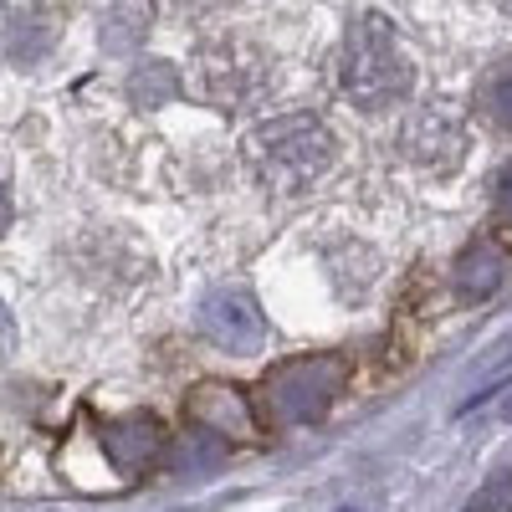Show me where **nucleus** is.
<instances>
[{
	"label": "nucleus",
	"mask_w": 512,
	"mask_h": 512,
	"mask_svg": "<svg viewBox=\"0 0 512 512\" xmlns=\"http://www.w3.org/2000/svg\"><path fill=\"white\" fill-rule=\"evenodd\" d=\"M338 82L359 108H390L410 93V62L400 52V41L390 31V21L379 16H359L344 36V62H338Z\"/></svg>",
	"instance_id": "f257e3e1"
},
{
	"label": "nucleus",
	"mask_w": 512,
	"mask_h": 512,
	"mask_svg": "<svg viewBox=\"0 0 512 512\" xmlns=\"http://www.w3.org/2000/svg\"><path fill=\"white\" fill-rule=\"evenodd\" d=\"M246 154H251V169L267 185L297 190V185L318 180L323 169L333 164V134L318 118H277L267 128H256Z\"/></svg>",
	"instance_id": "f03ea898"
},
{
	"label": "nucleus",
	"mask_w": 512,
	"mask_h": 512,
	"mask_svg": "<svg viewBox=\"0 0 512 512\" xmlns=\"http://www.w3.org/2000/svg\"><path fill=\"white\" fill-rule=\"evenodd\" d=\"M349 379V364L338 354H313V359H287L272 369V379L262 384V415L272 425H313L323 420V410L338 400Z\"/></svg>",
	"instance_id": "7ed1b4c3"
},
{
	"label": "nucleus",
	"mask_w": 512,
	"mask_h": 512,
	"mask_svg": "<svg viewBox=\"0 0 512 512\" xmlns=\"http://www.w3.org/2000/svg\"><path fill=\"white\" fill-rule=\"evenodd\" d=\"M200 328H205V338H216L231 354H256L267 344V318L256 313L246 292H210L200 308Z\"/></svg>",
	"instance_id": "20e7f679"
},
{
	"label": "nucleus",
	"mask_w": 512,
	"mask_h": 512,
	"mask_svg": "<svg viewBox=\"0 0 512 512\" xmlns=\"http://www.w3.org/2000/svg\"><path fill=\"white\" fill-rule=\"evenodd\" d=\"M103 451L113 456V466L123 472H144V466L164 451V431L154 415H139V420H118L103 431Z\"/></svg>",
	"instance_id": "39448f33"
},
{
	"label": "nucleus",
	"mask_w": 512,
	"mask_h": 512,
	"mask_svg": "<svg viewBox=\"0 0 512 512\" xmlns=\"http://www.w3.org/2000/svg\"><path fill=\"white\" fill-rule=\"evenodd\" d=\"M502 277H507V251H502V241L482 236V241H472V251L461 256V267H456V292L466 297V303H482V297L497 292Z\"/></svg>",
	"instance_id": "423d86ee"
},
{
	"label": "nucleus",
	"mask_w": 512,
	"mask_h": 512,
	"mask_svg": "<svg viewBox=\"0 0 512 512\" xmlns=\"http://www.w3.org/2000/svg\"><path fill=\"white\" fill-rule=\"evenodd\" d=\"M482 113H492L497 123H512V62H497L482 82H477Z\"/></svg>",
	"instance_id": "0eeeda50"
},
{
	"label": "nucleus",
	"mask_w": 512,
	"mask_h": 512,
	"mask_svg": "<svg viewBox=\"0 0 512 512\" xmlns=\"http://www.w3.org/2000/svg\"><path fill=\"white\" fill-rule=\"evenodd\" d=\"M466 512H512V472H497L472 502H466Z\"/></svg>",
	"instance_id": "6e6552de"
},
{
	"label": "nucleus",
	"mask_w": 512,
	"mask_h": 512,
	"mask_svg": "<svg viewBox=\"0 0 512 512\" xmlns=\"http://www.w3.org/2000/svg\"><path fill=\"white\" fill-rule=\"evenodd\" d=\"M497 210H502V221H512V169H502V180H497Z\"/></svg>",
	"instance_id": "1a4fd4ad"
},
{
	"label": "nucleus",
	"mask_w": 512,
	"mask_h": 512,
	"mask_svg": "<svg viewBox=\"0 0 512 512\" xmlns=\"http://www.w3.org/2000/svg\"><path fill=\"white\" fill-rule=\"evenodd\" d=\"M11 226V195H6V185H0V231Z\"/></svg>",
	"instance_id": "9d476101"
},
{
	"label": "nucleus",
	"mask_w": 512,
	"mask_h": 512,
	"mask_svg": "<svg viewBox=\"0 0 512 512\" xmlns=\"http://www.w3.org/2000/svg\"><path fill=\"white\" fill-rule=\"evenodd\" d=\"M502 11H512V0H502Z\"/></svg>",
	"instance_id": "9b49d317"
}]
</instances>
